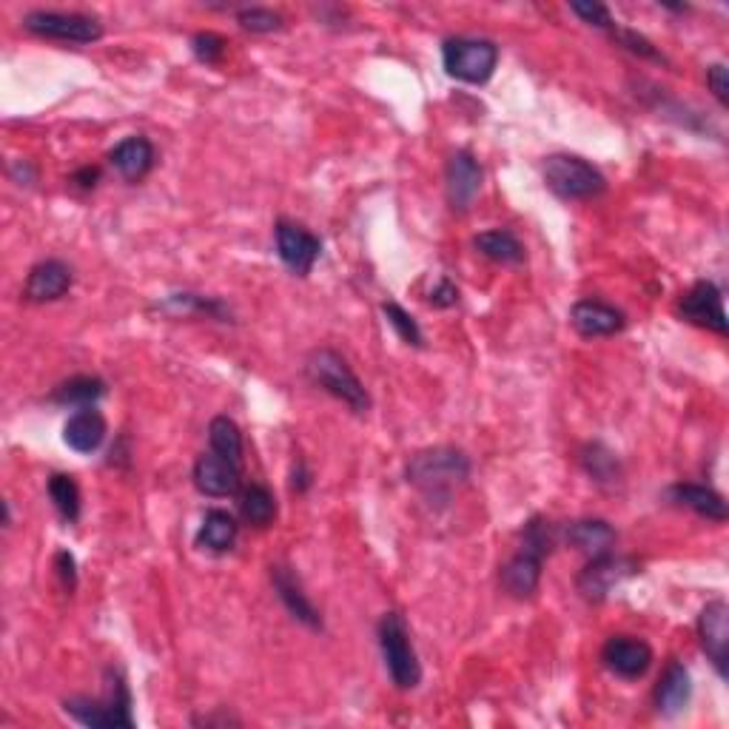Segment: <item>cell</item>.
Returning <instances> with one entry per match:
<instances>
[{"label":"cell","mask_w":729,"mask_h":729,"mask_svg":"<svg viewBox=\"0 0 729 729\" xmlns=\"http://www.w3.org/2000/svg\"><path fill=\"white\" fill-rule=\"evenodd\" d=\"M23 27L38 38L63 43H95L103 38V23L81 12H29Z\"/></svg>","instance_id":"7"},{"label":"cell","mask_w":729,"mask_h":729,"mask_svg":"<svg viewBox=\"0 0 729 729\" xmlns=\"http://www.w3.org/2000/svg\"><path fill=\"white\" fill-rule=\"evenodd\" d=\"M236 533H240V525H236L234 516L225 514V510H209L200 533H197V545L211 550V553H225L234 547Z\"/></svg>","instance_id":"25"},{"label":"cell","mask_w":729,"mask_h":729,"mask_svg":"<svg viewBox=\"0 0 729 729\" xmlns=\"http://www.w3.org/2000/svg\"><path fill=\"white\" fill-rule=\"evenodd\" d=\"M693 696V682L682 662H669L662 682L655 687V707L662 716H678Z\"/></svg>","instance_id":"22"},{"label":"cell","mask_w":729,"mask_h":729,"mask_svg":"<svg viewBox=\"0 0 729 729\" xmlns=\"http://www.w3.org/2000/svg\"><path fill=\"white\" fill-rule=\"evenodd\" d=\"M456 303H459V288H456L451 279H442L440 288L431 294V305H436V308H451V305Z\"/></svg>","instance_id":"38"},{"label":"cell","mask_w":729,"mask_h":729,"mask_svg":"<svg viewBox=\"0 0 729 729\" xmlns=\"http://www.w3.org/2000/svg\"><path fill=\"white\" fill-rule=\"evenodd\" d=\"M547 189L568 203L595 200L608 191V180L593 162L575 155H550L545 160Z\"/></svg>","instance_id":"4"},{"label":"cell","mask_w":729,"mask_h":729,"mask_svg":"<svg viewBox=\"0 0 729 729\" xmlns=\"http://www.w3.org/2000/svg\"><path fill=\"white\" fill-rule=\"evenodd\" d=\"M601 662L613 676L635 682V678L647 676L649 664H653V649L635 635H613L601 649Z\"/></svg>","instance_id":"11"},{"label":"cell","mask_w":729,"mask_h":729,"mask_svg":"<svg viewBox=\"0 0 729 729\" xmlns=\"http://www.w3.org/2000/svg\"><path fill=\"white\" fill-rule=\"evenodd\" d=\"M669 496H673V501L689 507L693 514L704 516V519L709 521H727L729 516L723 496L716 494V490L707 485H693V482H687V485L669 487Z\"/></svg>","instance_id":"23"},{"label":"cell","mask_w":729,"mask_h":729,"mask_svg":"<svg viewBox=\"0 0 729 729\" xmlns=\"http://www.w3.org/2000/svg\"><path fill=\"white\" fill-rule=\"evenodd\" d=\"M613 34L619 38V43H622V46H627L630 52L638 54V57H647V61H664L662 54L655 52L653 43H649L644 34L630 32V29H613Z\"/></svg>","instance_id":"35"},{"label":"cell","mask_w":729,"mask_h":729,"mask_svg":"<svg viewBox=\"0 0 729 729\" xmlns=\"http://www.w3.org/2000/svg\"><path fill=\"white\" fill-rule=\"evenodd\" d=\"M678 314H682V319H687V323L721 334V337L729 331L727 314H723L721 288H718L716 283H709V279H701V283H696L687 290V297L678 305Z\"/></svg>","instance_id":"10"},{"label":"cell","mask_w":729,"mask_h":729,"mask_svg":"<svg viewBox=\"0 0 729 729\" xmlns=\"http://www.w3.org/2000/svg\"><path fill=\"white\" fill-rule=\"evenodd\" d=\"M274 236H277V254L285 265H288L297 277H308L314 268V263L323 254V240L317 234H311L303 225L290 223V220H279L277 229H274Z\"/></svg>","instance_id":"9"},{"label":"cell","mask_w":729,"mask_h":729,"mask_svg":"<svg viewBox=\"0 0 729 729\" xmlns=\"http://www.w3.org/2000/svg\"><path fill=\"white\" fill-rule=\"evenodd\" d=\"M707 86L709 92L716 95V101L721 103V106H727L729 101V72L723 63H716V66L707 68Z\"/></svg>","instance_id":"37"},{"label":"cell","mask_w":729,"mask_h":729,"mask_svg":"<svg viewBox=\"0 0 729 729\" xmlns=\"http://www.w3.org/2000/svg\"><path fill=\"white\" fill-rule=\"evenodd\" d=\"M471 476V459L456 447H431L408 465V482L431 501H447Z\"/></svg>","instance_id":"1"},{"label":"cell","mask_w":729,"mask_h":729,"mask_svg":"<svg viewBox=\"0 0 729 729\" xmlns=\"http://www.w3.org/2000/svg\"><path fill=\"white\" fill-rule=\"evenodd\" d=\"M197 727H211V723H240L236 718H229V716H211V718H194Z\"/></svg>","instance_id":"41"},{"label":"cell","mask_w":729,"mask_h":729,"mask_svg":"<svg viewBox=\"0 0 729 729\" xmlns=\"http://www.w3.org/2000/svg\"><path fill=\"white\" fill-rule=\"evenodd\" d=\"M194 485L200 494L211 496V499H225L240 490V465L216 456V453H205L194 465Z\"/></svg>","instance_id":"15"},{"label":"cell","mask_w":729,"mask_h":729,"mask_svg":"<svg viewBox=\"0 0 729 729\" xmlns=\"http://www.w3.org/2000/svg\"><path fill=\"white\" fill-rule=\"evenodd\" d=\"M541 561H545V559H539L536 553L519 550V553L507 561L505 568H501V575H499L501 588L514 595V599H530V595L539 590Z\"/></svg>","instance_id":"21"},{"label":"cell","mask_w":729,"mask_h":729,"mask_svg":"<svg viewBox=\"0 0 729 729\" xmlns=\"http://www.w3.org/2000/svg\"><path fill=\"white\" fill-rule=\"evenodd\" d=\"M240 516L251 527H268L277 516V499L265 485H249L240 494Z\"/></svg>","instance_id":"26"},{"label":"cell","mask_w":729,"mask_h":729,"mask_svg":"<svg viewBox=\"0 0 729 729\" xmlns=\"http://www.w3.org/2000/svg\"><path fill=\"white\" fill-rule=\"evenodd\" d=\"M584 467H588L590 476H595V482H613L619 476V462H615L613 453L601 445H590L581 456Z\"/></svg>","instance_id":"33"},{"label":"cell","mask_w":729,"mask_h":729,"mask_svg":"<svg viewBox=\"0 0 729 729\" xmlns=\"http://www.w3.org/2000/svg\"><path fill=\"white\" fill-rule=\"evenodd\" d=\"M97 177H101V171H97V169H83V171H81V175H77V177H75V180H77V182H81L83 189H95V182H97Z\"/></svg>","instance_id":"40"},{"label":"cell","mask_w":729,"mask_h":729,"mask_svg":"<svg viewBox=\"0 0 729 729\" xmlns=\"http://www.w3.org/2000/svg\"><path fill=\"white\" fill-rule=\"evenodd\" d=\"M271 581H274V590H277L285 610H288L299 624H305L308 630H323V615L314 608V601L305 595L303 581H299V575L294 573V570L277 564V568H271Z\"/></svg>","instance_id":"14"},{"label":"cell","mask_w":729,"mask_h":729,"mask_svg":"<svg viewBox=\"0 0 729 729\" xmlns=\"http://www.w3.org/2000/svg\"><path fill=\"white\" fill-rule=\"evenodd\" d=\"M638 573V564L633 559H624V556H599V559H590V564L581 570L575 588H579L581 599L588 601H604L613 593L624 579Z\"/></svg>","instance_id":"8"},{"label":"cell","mask_w":729,"mask_h":729,"mask_svg":"<svg viewBox=\"0 0 729 729\" xmlns=\"http://www.w3.org/2000/svg\"><path fill=\"white\" fill-rule=\"evenodd\" d=\"M191 49H194V54L203 63H220V57L225 54V41L214 32H200V34H194Z\"/></svg>","instance_id":"34"},{"label":"cell","mask_w":729,"mask_h":729,"mask_svg":"<svg viewBox=\"0 0 729 729\" xmlns=\"http://www.w3.org/2000/svg\"><path fill=\"white\" fill-rule=\"evenodd\" d=\"M379 649L385 658V669L399 689H416L422 682V664L411 642V630L399 613H385L379 622Z\"/></svg>","instance_id":"5"},{"label":"cell","mask_w":729,"mask_h":729,"mask_svg":"<svg viewBox=\"0 0 729 729\" xmlns=\"http://www.w3.org/2000/svg\"><path fill=\"white\" fill-rule=\"evenodd\" d=\"M54 561H57V573H61L63 584H66V588H75V559H72V553L61 550Z\"/></svg>","instance_id":"39"},{"label":"cell","mask_w":729,"mask_h":729,"mask_svg":"<svg viewBox=\"0 0 729 729\" xmlns=\"http://www.w3.org/2000/svg\"><path fill=\"white\" fill-rule=\"evenodd\" d=\"M442 63L451 77L471 86H482L494 77L499 63V46L482 38H451L442 46Z\"/></svg>","instance_id":"6"},{"label":"cell","mask_w":729,"mask_h":729,"mask_svg":"<svg viewBox=\"0 0 729 729\" xmlns=\"http://www.w3.org/2000/svg\"><path fill=\"white\" fill-rule=\"evenodd\" d=\"M482 189V166L471 151H456L447 162V200L456 211H467Z\"/></svg>","instance_id":"16"},{"label":"cell","mask_w":729,"mask_h":729,"mask_svg":"<svg viewBox=\"0 0 729 729\" xmlns=\"http://www.w3.org/2000/svg\"><path fill=\"white\" fill-rule=\"evenodd\" d=\"M305 373H308L314 385L345 402L351 411L368 413V408H371V397H368L357 373L351 371V364L331 348H317L311 357L305 359Z\"/></svg>","instance_id":"3"},{"label":"cell","mask_w":729,"mask_h":729,"mask_svg":"<svg viewBox=\"0 0 729 729\" xmlns=\"http://www.w3.org/2000/svg\"><path fill=\"white\" fill-rule=\"evenodd\" d=\"M382 314H385L388 325H391L393 331L399 334V339L408 345H413V348H422V342H425V337H422V331H419L416 319L411 317V314L402 308V305L397 303H385L382 305Z\"/></svg>","instance_id":"31"},{"label":"cell","mask_w":729,"mask_h":729,"mask_svg":"<svg viewBox=\"0 0 729 729\" xmlns=\"http://www.w3.org/2000/svg\"><path fill=\"white\" fill-rule=\"evenodd\" d=\"M698 635H701V647L712 667L718 669V676H727V653H729V608L723 599L709 601L707 608L698 615Z\"/></svg>","instance_id":"12"},{"label":"cell","mask_w":729,"mask_h":729,"mask_svg":"<svg viewBox=\"0 0 729 729\" xmlns=\"http://www.w3.org/2000/svg\"><path fill=\"white\" fill-rule=\"evenodd\" d=\"M570 9H573L575 14H579L581 21L590 23V27L595 29H615L613 18H610V9L601 7V3H593V0H588V3H570Z\"/></svg>","instance_id":"36"},{"label":"cell","mask_w":729,"mask_h":729,"mask_svg":"<svg viewBox=\"0 0 729 729\" xmlns=\"http://www.w3.org/2000/svg\"><path fill=\"white\" fill-rule=\"evenodd\" d=\"M49 499L52 505L57 507V514L68 521V525H75L81 519V487L72 476L66 473H54L52 479H49Z\"/></svg>","instance_id":"29"},{"label":"cell","mask_w":729,"mask_h":729,"mask_svg":"<svg viewBox=\"0 0 729 729\" xmlns=\"http://www.w3.org/2000/svg\"><path fill=\"white\" fill-rule=\"evenodd\" d=\"M236 23L245 29V32L254 34H268L283 29V18H279L274 9H263V7H245L236 12Z\"/></svg>","instance_id":"32"},{"label":"cell","mask_w":729,"mask_h":729,"mask_svg":"<svg viewBox=\"0 0 729 729\" xmlns=\"http://www.w3.org/2000/svg\"><path fill=\"white\" fill-rule=\"evenodd\" d=\"M553 547H556V527L547 519H541V516H533V519L525 525V530H521V550L545 559V556L553 553Z\"/></svg>","instance_id":"30"},{"label":"cell","mask_w":729,"mask_h":729,"mask_svg":"<svg viewBox=\"0 0 729 729\" xmlns=\"http://www.w3.org/2000/svg\"><path fill=\"white\" fill-rule=\"evenodd\" d=\"M108 693L103 701L86 696H75L63 701V709L75 718L77 723L92 729H131L135 718H131V696L129 687L123 682L120 673L108 669Z\"/></svg>","instance_id":"2"},{"label":"cell","mask_w":729,"mask_h":729,"mask_svg":"<svg viewBox=\"0 0 729 729\" xmlns=\"http://www.w3.org/2000/svg\"><path fill=\"white\" fill-rule=\"evenodd\" d=\"M570 325L581 337L599 339V337H613L627 325L624 314L615 308V305L601 303V299H581L573 305L570 311Z\"/></svg>","instance_id":"13"},{"label":"cell","mask_w":729,"mask_h":729,"mask_svg":"<svg viewBox=\"0 0 729 729\" xmlns=\"http://www.w3.org/2000/svg\"><path fill=\"white\" fill-rule=\"evenodd\" d=\"M72 283H75V277H72V268L66 263L46 260V263H38L29 271L23 297L29 303H54V299H61L72 288Z\"/></svg>","instance_id":"17"},{"label":"cell","mask_w":729,"mask_h":729,"mask_svg":"<svg viewBox=\"0 0 729 729\" xmlns=\"http://www.w3.org/2000/svg\"><path fill=\"white\" fill-rule=\"evenodd\" d=\"M476 251H479L482 257L494 260L499 265H521L525 263V245L519 243V236L514 231L507 229H494L485 231L473 240Z\"/></svg>","instance_id":"24"},{"label":"cell","mask_w":729,"mask_h":729,"mask_svg":"<svg viewBox=\"0 0 729 729\" xmlns=\"http://www.w3.org/2000/svg\"><path fill=\"white\" fill-rule=\"evenodd\" d=\"M108 162L115 166V171L123 180L137 182L149 175L151 166H155V146L146 137H126V140H120L112 149Z\"/></svg>","instance_id":"18"},{"label":"cell","mask_w":729,"mask_h":729,"mask_svg":"<svg viewBox=\"0 0 729 729\" xmlns=\"http://www.w3.org/2000/svg\"><path fill=\"white\" fill-rule=\"evenodd\" d=\"M209 442H211V451H214L216 456H223V459L234 462V465L243 462V433H240L234 419L229 416L211 419Z\"/></svg>","instance_id":"28"},{"label":"cell","mask_w":729,"mask_h":729,"mask_svg":"<svg viewBox=\"0 0 729 729\" xmlns=\"http://www.w3.org/2000/svg\"><path fill=\"white\" fill-rule=\"evenodd\" d=\"M106 440V419L95 408H81L63 425V442L75 453H95Z\"/></svg>","instance_id":"19"},{"label":"cell","mask_w":729,"mask_h":729,"mask_svg":"<svg viewBox=\"0 0 729 729\" xmlns=\"http://www.w3.org/2000/svg\"><path fill=\"white\" fill-rule=\"evenodd\" d=\"M564 539H568L579 553L588 556V559H599V556L613 553L619 536H615V530L604 519H579L568 527Z\"/></svg>","instance_id":"20"},{"label":"cell","mask_w":729,"mask_h":729,"mask_svg":"<svg viewBox=\"0 0 729 729\" xmlns=\"http://www.w3.org/2000/svg\"><path fill=\"white\" fill-rule=\"evenodd\" d=\"M106 393V382L97 377H72L68 382L54 388L52 399L57 405H77V408H92L97 399Z\"/></svg>","instance_id":"27"}]
</instances>
